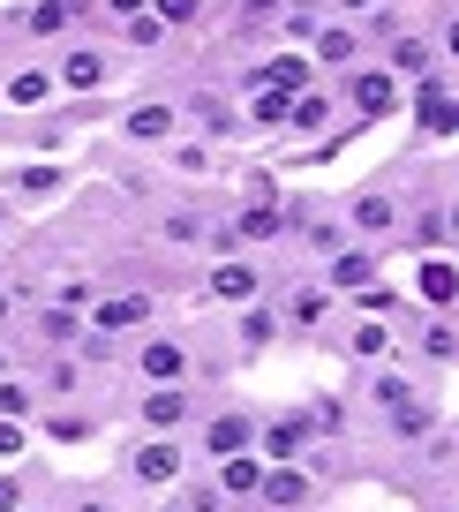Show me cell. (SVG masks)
Segmentation results:
<instances>
[{
  "label": "cell",
  "instance_id": "obj_1",
  "mask_svg": "<svg viewBox=\"0 0 459 512\" xmlns=\"http://www.w3.org/2000/svg\"><path fill=\"white\" fill-rule=\"evenodd\" d=\"M181 467H189V452L174 445V430H166V437H143V445L128 452V475H136L143 490H166V482H181Z\"/></svg>",
  "mask_w": 459,
  "mask_h": 512
},
{
  "label": "cell",
  "instance_id": "obj_2",
  "mask_svg": "<svg viewBox=\"0 0 459 512\" xmlns=\"http://www.w3.org/2000/svg\"><path fill=\"white\" fill-rule=\"evenodd\" d=\"M309 490H317V482L301 475L294 460H271V467H264V482H256V497H264L271 512H294V505H309Z\"/></svg>",
  "mask_w": 459,
  "mask_h": 512
},
{
  "label": "cell",
  "instance_id": "obj_3",
  "mask_svg": "<svg viewBox=\"0 0 459 512\" xmlns=\"http://www.w3.org/2000/svg\"><path fill=\"white\" fill-rule=\"evenodd\" d=\"M136 422H143L151 437L181 430V422H189V392H181V384H151V392H143V407H136Z\"/></svg>",
  "mask_w": 459,
  "mask_h": 512
},
{
  "label": "cell",
  "instance_id": "obj_4",
  "mask_svg": "<svg viewBox=\"0 0 459 512\" xmlns=\"http://www.w3.org/2000/svg\"><path fill=\"white\" fill-rule=\"evenodd\" d=\"M136 324H151V294H113V302L91 309V332L113 339V332H136Z\"/></svg>",
  "mask_w": 459,
  "mask_h": 512
},
{
  "label": "cell",
  "instance_id": "obj_5",
  "mask_svg": "<svg viewBox=\"0 0 459 512\" xmlns=\"http://www.w3.org/2000/svg\"><path fill=\"white\" fill-rule=\"evenodd\" d=\"M136 369H143L151 384H181V377H189V347H181V339H143Z\"/></svg>",
  "mask_w": 459,
  "mask_h": 512
},
{
  "label": "cell",
  "instance_id": "obj_6",
  "mask_svg": "<svg viewBox=\"0 0 459 512\" xmlns=\"http://www.w3.org/2000/svg\"><path fill=\"white\" fill-rule=\"evenodd\" d=\"M301 445H309V422H301V415H279V422H256V452H264V460H294Z\"/></svg>",
  "mask_w": 459,
  "mask_h": 512
},
{
  "label": "cell",
  "instance_id": "obj_7",
  "mask_svg": "<svg viewBox=\"0 0 459 512\" xmlns=\"http://www.w3.org/2000/svg\"><path fill=\"white\" fill-rule=\"evenodd\" d=\"M347 98H354L362 113H392V106H399V83H392V68H362V76L347 83Z\"/></svg>",
  "mask_w": 459,
  "mask_h": 512
},
{
  "label": "cell",
  "instance_id": "obj_8",
  "mask_svg": "<svg viewBox=\"0 0 459 512\" xmlns=\"http://www.w3.org/2000/svg\"><path fill=\"white\" fill-rule=\"evenodd\" d=\"M249 445H256V422H249V415L204 422V452H211V460H226V452H249Z\"/></svg>",
  "mask_w": 459,
  "mask_h": 512
},
{
  "label": "cell",
  "instance_id": "obj_9",
  "mask_svg": "<svg viewBox=\"0 0 459 512\" xmlns=\"http://www.w3.org/2000/svg\"><path fill=\"white\" fill-rule=\"evenodd\" d=\"M61 83L68 91H98V83H106V53L98 46H68L61 53Z\"/></svg>",
  "mask_w": 459,
  "mask_h": 512
},
{
  "label": "cell",
  "instance_id": "obj_10",
  "mask_svg": "<svg viewBox=\"0 0 459 512\" xmlns=\"http://www.w3.org/2000/svg\"><path fill=\"white\" fill-rule=\"evenodd\" d=\"M362 287H377L369 249H332V294H362Z\"/></svg>",
  "mask_w": 459,
  "mask_h": 512
},
{
  "label": "cell",
  "instance_id": "obj_11",
  "mask_svg": "<svg viewBox=\"0 0 459 512\" xmlns=\"http://www.w3.org/2000/svg\"><path fill=\"white\" fill-rule=\"evenodd\" d=\"M174 128H181V106H159V98L128 113V136H136V144H166Z\"/></svg>",
  "mask_w": 459,
  "mask_h": 512
},
{
  "label": "cell",
  "instance_id": "obj_12",
  "mask_svg": "<svg viewBox=\"0 0 459 512\" xmlns=\"http://www.w3.org/2000/svg\"><path fill=\"white\" fill-rule=\"evenodd\" d=\"M219 482H226V497H256V482H264L256 445H249V452H226V460H219Z\"/></svg>",
  "mask_w": 459,
  "mask_h": 512
},
{
  "label": "cell",
  "instance_id": "obj_13",
  "mask_svg": "<svg viewBox=\"0 0 459 512\" xmlns=\"http://www.w3.org/2000/svg\"><path fill=\"white\" fill-rule=\"evenodd\" d=\"M332 317V287H301V294H286V324L294 332H309V324H324Z\"/></svg>",
  "mask_w": 459,
  "mask_h": 512
},
{
  "label": "cell",
  "instance_id": "obj_14",
  "mask_svg": "<svg viewBox=\"0 0 459 512\" xmlns=\"http://www.w3.org/2000/svg\"><path fill=\"white\" fill-rule=\"evenodd\" d=\"M211 302H256V272L226 256L219 272H211Z\"/></svg>",
  "mask_w": 459,
  "mask_h": 512
},
{
  "label": "cell",
  "instance_id": "obj_15",
  "mask_svg": "<svg viewBox=\"0 0 459 512\" xmlns=\"http://www.w3.org/2000/svg\"><path fill=\"white\" fill-rule=\"evenodd\" d=\"M189 121L204 128V136H234V128H241L234 113H226V98H219V91H196V98H189Z\"/></svg>",
  "mask_w": 459,
  "mask_h": 512
},
{
  "label": "cell",
  "instance_id": "obj_16",
  "mask_svg": "<svg viewBox=\"0 0 459 512\" xmlns=\"http://www.w3.org/2000/svg\"><path fill=\"white\" fill-rule=\"evenodd\" d=\"M76 8H83V0H38L31 16H23V31H38V38H61L68 23H76Z\"/></svg>",
  "mask_w": 459,
  "mask_h": 512
},
{
  "label": "cell",
  "instance_id": "obj_17",
  "mask_svg": "<svg viewBox=\"0 0 459 512\" xmlns=\"http://www.w3.org/2000/svg\"><path fill=\"white\" fill-rule=\"evenodd\" d=\"M347 219L362 226V234H392V226H399V204H392V196H354Z\"/></svg>",
  "mask_w": 459,
  "mask_h": 512
},
{
  "label": "cell",
  "instance_id": "obj_18",
  "mask_svg": "<svg viewBox=\"0 0 459 512\" xmlns=\"http://www.w3.org/2000/svg\"><path fill=\"white\" fill-rule=\"evenodd\" d=\"M317 61H332V68L362 61V38H354V31H339V23H332V31H317Z\"/></svg>",
  "mask_w": 459,
  "mask_h": 512
},
{
  "label": "cell",
  "instance_id": "obj_19",
  "mask_svg": "<svg viewBox=\"0 0 459 512\" xmlns=\"http://www.w3.org/2000/svg\"><path fill=\"white\" fill-rule=\"evenodd\" d=\"M384 61H392V76H429V46H422V38H392Z\"/></svg>",
  "mask_w": 459,
  "mask_h": 512
},
{
  "label": "cell",
  "instance_id": "obj_20",
  "mask_svg": "<svg viewBox=\"0 0 459 512\" xmlns=\"http://www.w3.org/2000/svg\"><path fill=\"white\" fill-rule=\"evenodd\" d=\"M46 91H53V76H46V68H23V76H8V106H38Z\"/></svg>",
  "mask_w": 459,
  "mask_h": 512
},
{
  "label": "cell",
  "instance_id": "obj_21",
  "mask_svg": "<svg viewBox=\"0 0 459 512\" xmlns=\"http://www.w3.org/2000/svg\"><path fill=\"white\" fill-rule=\"evenodd\" d=\"M422 128H437V136L452 128V98H444V83H429V91H422Z\"/></svg>",
  "mask_w": 459,
  "mask_h": 512
},
{
  "label": "cell",
  "instance_id": "obj_22",
  "mask_svg": "<svg viewBox=\"0 0 459 512\" xmlns=\"http://www.w3.org/2000/svg\"><path fill=\"white\" fill-rule=\"evenodd\" d=\"M53 166H16V196H53Z\"/></svg>",
  "mask_w": 459,
  "mask_h": 512
},
{
  "label": "cell",
  "instance_id": "obj_23",
  "mask_svg": "<svg viewBox=\"0 0 459 512\" xmlns=\"http://www.w3.org/2000/svg\"><path fill=\"white\" fill-rule=\"evenodd\" d=\"M422 430H429V407H422V400L392 407V437H422Z\"/></svg>",
  "mask_w": 459,
  "mask_h": 512
},
{
  "label": "cell",
  "instance_id": "obj_24",
  "mask_svg": "<svg viewBox=\"0 0 459 512\" xmlns=\"http://www.w3.org/2000/svg\"><path fill=\"white\" fill-rule=\"evenodd\" d=\"M271 332H279V309H249V317H241V339H249V347H264Z\"/></svg>",
  "mask_w": 459,
  "mask_h": 512
},
{
  "label": "cell",
  "instance_id": "obj_25",
  "mask_svg": "<svg viewBox=\"0 0 459 512\" xmlns=\"http://www.w3.org/2000/svg\"><path fill=\"white\" fill-rule=\"evenodd\" d=\"M422 294H429V302H452V264H422Z\"/></svg>",
  "mask_w": 459,
  "mask_h": 512
},
{
  "label": "cell",
  "instance_id": "obj_26",
  "mask_svg": "<svg viewBox=\"0 0 459 512\" xmlns=\"http://www.w3.org/2000/svg\"><path fill=\"white\" fill-rule=\"evenodd\" d=\"M38 332H46V339H76L83 317H76V309H46V317H38Z\"/></svg>",
  "mask_w": 459,
  "mask_h": 512
},
{
  "label": "cell",
  "instance_id": "obj_27",
  "mask_svg": "<svg viewBox=\"0 0 459 512\" xmlns=\"http://www.w3.org/2000/svg\"><path fill=\"white\" fill-rule=\"evenodd\" d=\"M166 38V23L151 16V8H143V16H128V46H159Z\"/></svg>",
  "mask_w": 459,
  "mask_h": 512
},
{
  "label": "cell",
  "instance_id": "obj_28",
  "mask_svg": "<svg viewBox=\"0 0 459 512\" xmlns=\"http://www.w3.org/2000/svg\"><path fill=\"white\" fill-rule=\"evenodd\" d=\"M256 128H286V98L279 91H256Z\"/></svg>",
  "mask_w": 459,
  "mask_h": 512
},
{
  "label": "cell",
  "instance_id": "obj_29",
  "mask_svg": "<svg viewBox=\"0 0 459 512\" xmlns=\"http://www.w3.org/2000/svg\"><path fill=\"white\" fill-rule=\"evenodd\" d=\"M196 8H204V0H151V16H159V23H196Z\"/></svg>",
  "mask_w": 459,
  "mask_h": 512
},
{
  "label": "cell",
  "instance_id": "obj_30",
  "mask_svg": "<svg viewBox=\"0 0 459 512\" xmlns=\"http://www.w3.org/2000/svg\"><path fill=\"white\" fill-rule=\"evenodd\" d=\"M354 302H362L369 317H392V309H399V294H392V287H362V294H354Z\"/></svg>",
  "mask_w": 459,
  "mask_h": 512
},
{
  "label": "cell",
  "instance_id": "obj_31",
  "mask_svg": "<svg viewBox=\"0 0 459 512\" xmlns=\"http://www.w3.org/2000/svg\"><path fill=\"white\" fill-rule=\"evenodd\" d=\"M0 415H8V422L31 415V392H23V384H8V377H0Z\"/></svg>",
  "mask_w": 459,
  "mask_h": 512
},
{
  "label": "cell",
  "instance_id": "obj_32",
  "mask_svg": "<svg viewBox=\"0 0 459 512\" xmlns=\"http://www.w3.org/2000/svg\"><path fill=\"white\" fill-rule=\"evenodd\" d=\"M286 16V38H317V8H279Z\"/></svg>",
  "mask_w": 459,
  "mask_h": 512
},
{
  "label": "cell",
  "instance_id": "obj_33",
  "mask_svg": "<svg viewBox=\"0 0 459 512\" xmlns=\"http://www.w3.org/2000/svg\"><path fill=\"white\" fill-rule=\"evenodd\" d=\"M279 226H286L279 211H249V219H241V226H226V234H279Z\"/></svg>",
  "mask_w": 459,
  "mask_h": 512
},
{
  "label": "cell",
  "instance_id": "obj_34",
  "mask_svg": "<svg viewBox=\"0 0 459 512\" xmlns=\"http://www.w3.org/2000/svg\"><path fill=\"white\" fill-rule=\"evenodd\" d=\"M422 347H429V362H452V324H429Z\"/></svg>",
  "mask_w": 459,
  "mask_h": 512
},
{
  "label": "cell",
  "instance_id": "obj_35",
  "mask_svg": "<svg viewBox=\"0 0 459 512\" xmlns=\"http://www.w3.org/2000/svg\"><path fill=\"white\" fill-rule=\"evenodd\" d=\"M76 377H83L76 362H53V369H46V384H53V392H76Z\"/></svg>",
  "mask_w": 459,
  "mask_h": 512
},
{
  "label": "cell",
  "instance_id": "obj_36",
  "mask_svg": "<svg viewBox=\"0 0 459 512\" xmlns=\"http://www.w3.org/2000/svg\"><path fill=\"white\" fill-rule=\"evenodd\" d=\"M377 400H384V407H407L414 392H407V384H399V377H377Z\"/></svg>",
  "mask_w": 459,
  "mask_h": 512
},
{
  "label": "cell",
  "instance_id": "obj_37",
  "mask_svg": "<svg viewBox=\"0 0 459 512\" xmlns=\"http://www.w3.org/2000/svg\"><path fill=\"white\" fill-rule=\"evenodd\" d=\"M196 234H204V226H196L189 211H174V219H166V241H196Z\"/></svg>",
  "mask_w": 459,
  "mask_h": 512
},
{
  "label": "cell",
  "instance_id": "obj_38",
  "mask_svg": "<svg viewBox=\"0 0 459 512\" xmlns=\"http://www.w3.org/2000/svg\"><path fill=\"white\" fill-rule=\"evenodd\" d=\"M23 452V422H0V460H16Z\"/></svg>",
  "mask_w": 459,
  "mask_h": 512
},
{
  "label": "cell",
  "instance_id": "obj_39",
  "mask_svg": "<svg viewBox=\"0 0 459 512\" xmlns=\"http://www.w3.org/2000/svg\"><path fill=\"white\" fill-rule=\"evenodd\" d=\"M143 8H151V0H106V16H121V23H128V16H143Z\"/></svg>",
  "mask_w": 459,
  "mask_h": 512
},
{
  "label": "cell",
  "instance_id": "obj_40",
  "mask_svg": "<svg viewBox=\"0 0 459 512\" xmlns=\"http://www.w3.org/2000/svg\"><path fill=\"white\" fill-rule=\"evenodd\" d=\"M286 0H241V16H279Z\"/></svg>",
  "mask_w": 459,
  "mask_h": 512
},
{
  "label": "cell",
  "instance_id": "obj_41",
  "mask_svg": "<svg viewBox=\"0 0 459 512\" xmlns=\"http://www.w3.org/2000/svg\"><path fill=\"white\" fill-rule=\"evenodd\" d=\"M76 512H113V505H98V497H83V505H76Z\"/></svg>",
  "mask_w": 459,
  "mask_h": 512
},
{
  "label": "cell",
  "instance_id": "obj_42",
  "mask_svg": "<svg viewBox=\"0 0 459 512\" xmlns=\"http://www.w3.org/2000/svg\"><path fill=\"white\" fill-rule=\"evenodd\" d=\"M347 8H354V16H369V8H377V0H347Z\"/></svg>",
  "mask_w": 459,
  "mask_h": 512
},
{
  "label": "cell",
  "instance_id": "obj_43",
  "mask_svg": "<svg viewBox=\"0 0 459 512\" xmlns=\"http://www.w3.org/2000/svg\"><path fill=\"white\" fill-rule=\"evenodd\" d=\"M8 309H16V302H8V294H0V324H8Z\"/></svg>",
  "mask_w": 459,
  "mask_h": 512
},
{
  "label": "cell",
  "instance_id": "obj_44",
  "mask_svg": "<svg viewBox=\"0 0 459 512\" xmlns=\"http://www.w3.org/2000/svg\"><path fill=\"white\" fill-rule=\"evenodd\" d=\"M0 377H8V347H0Z\"/></svg>",
  "mask_w": 459,
  "mask_h": 512
},
{
  "label": "cell",
  "instance_id": "obj_45",
  "mask_svg": "<svg viewBox=\"0 0 459 512\" xmlns=\"http://www.w3.org/2000/svg\"><path fill=\"white\" fill-rule=\"evenodd\" d=\"M0 234H8V211H0Z\"/></svg>",
  "mask_w": 459,
  "mask_h": 512
},
{
  "label": "cell",
  "instance_id": "obj_46",
  "mask_svg": "<svg viewBox=\"0 0 459 512\" xmlns=\"http://www.w3.org/2000/svg\"><path fill=\"white\" fill-rule=\"evenodd\" d=\"M16 512H23V505H16Z\"/></svg>",
  "mask_w": 459,
  "mask_h": 512
}]
</instances>
